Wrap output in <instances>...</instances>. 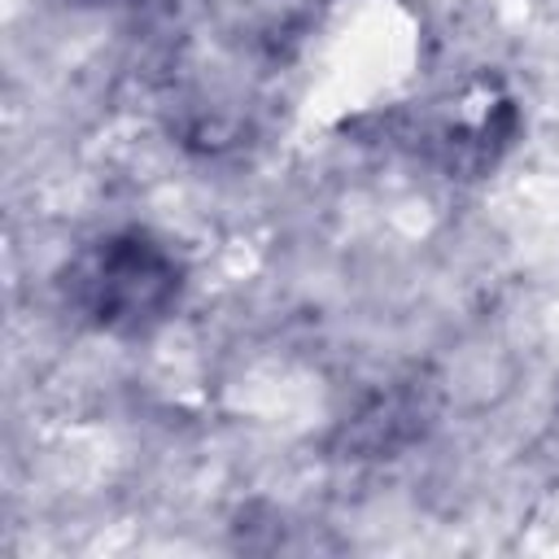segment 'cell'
I'll use <instances>...</instances> for the list:
<instances>
[{
    "instance_id": "cell-1",
    "label": "cell",
    "mask_w": 559,
    "mask_h": 559,
    "mask_svg": "<svg viewBox=\"0 0 559 559\" xmlns=\"http://www.w3.org/2000/svg\"><path fill=\"white\" fill-rule=\"evenodd\" d=\"M179 297L175 258L144 236H109L100 240L74 271V301L100 328L135 332L157 323Z\"/></svg>"
}]
</instances>
